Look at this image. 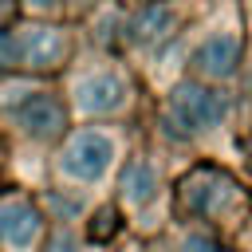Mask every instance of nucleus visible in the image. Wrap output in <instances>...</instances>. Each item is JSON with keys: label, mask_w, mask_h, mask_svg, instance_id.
I'll return each mask as SVG.
<instances>
[{"label": "nucleus", "mask_w": 252, "mask_h": 252, "mask_svg": "<svg viewBox=\"0 0 252 252\" xmlns=\"http://www.w3.org/2000/svg\"><path fill=\"white\" fill-rule=\"evenodd\" d=\"M28 16H47V20H55L59 12H63V0H16Z\"/></svg>", "instance_id": "ddd939ff"}, {"label": "nucleus", "mask_w": 252, "mask_h": 252, "mask_svg": "<svg viewBox=\"0 0 252 252\" xmlns=\"http://www.w3.org/2000/svg\"><path fill=\"white\" fill-rule=\"evenodd\" d=\"M185 35V8L181 0H142L118 16V47L154 55L165 43Z\"/></svg>", "instance_id": "1a4fd4ad"}, {"label": "nucleus", "mask_w": 252, "mask_h": 252, "mask_svg": "<svg viewBox=\"0 0 252 252\" xmlns=\"http://www.w3.org/2000/svg\"><path fill=\"white\" fill-rule=\"evenodd\" d=\"M236 118V91L201 83V79H177L165 87L158 106V138L150 142L158 154L181 150L185 161H220L228 165L220 138L232 130Z\"/></svg>", "instance_id": "f257e3e1"}, {"label": "nucleus", "mask_w": 252, "mask_h": 252, "mask_svg": "<svg viewBox=\"0 0 252 252\" xmlns=\"http://www.w3.org/2000/svg\"><path fill=\"white\" fill-rule=\"evenodd\" d=\"M244 55H248V35H244L236 16H224L209 28H201L185 43V79L232 87L240 79Z\"/></svg>", "instance_id": "6e6552de"}, {"label": "nucleus", "mask_w": 252, "mask_h": 252, "mask_svg": "<svg viewBox=\"0 0 252 252\" xmlns=\"http://www.w3.org/2000/svg\"><path fill=\"white\" fill-rule=\"evenodd\" d=\"M59 91L71 110V122H126L138 98L130 71L106 55H94L91 63L71 59Z\"/></svg>", "instance_id": "423d86ee"}, {"label": "nucleus", "mask_w": 252, "mask_h": 252, "mask_svg": "<svg viewBox=\"0 0 252 252\" xmlns=\"http://www.w3.org/2000/svg\"><path fill=\"white\" fill-rule=\"evenodd\" d=\"M150 252H236L232 240L209 232V228H197L189 220H169L154 240H146Z\"/></svg>", "instance_id": "9b49d317"}, {"label": "nucleus", "mask_w": 252, "mask_h": 252, "mask_svg": "<svg viewBox=\"0 0 252 252\" xmlns=\"http://www.w3.org/2000/svg\"><path fill=\"white\" fill-rule=\"evenodd\" d=\"M232 244H236V252H252V220L240 228V236H236Z\"/></svg>", "instance_id": "2eb2a0df"}, {"label": "nucleus", "mask_w": 252, "mask_h": 252, "mask_svg": "<svg viewBox=\"0 0 252 252\" xmlns=\"http://www.w3.org/2000/svg\"><path fill=\"white\" fill-rule=\"evenodd\" d=\"M173 220H189L224 240H236L252 220L248 173L220 161H189L173 177Z\"/></svg>", "instance_id": "7ed1b4c3"}, {"label": "nucleus", "mask_w": 252, "mask_h": 252, "mask_svg": "<svg viewBox=\"0 0 252 252\" xmlns=\"http://www.w3.org/2000/svg\"><path fill=\"white\" fill-rule=\"evenodd\" d=\"M51 220L39 193L28 185H0V252H43Z\"/></svg>", "instance_id": "9d476101"}, {"label": "nucleus", "mask_w": 252, "mask_h": 252, "mask_svg": "<svg viewBox=\"0 0 252 252\" xmlns=\"http://www.w3.org/2000/svg\"><path fill=\"white\" fill-rule=\"evenodd\" d=\"M244 173L252 177V130H248V142H244Z\"/></svg>", "instance_id": "dca6fc26"}, {"label": "nucleus", "mask_w": 252, "mask_h": 252, "mask_svg": "<svg viewBox=\"0 0 252 252\" xmlns=\"http://www.w3.org/2000/svg\"><path fill=\"white\" fill-rule=\"evenodd\" d=\"M173 177L165 158L150 146V142H134L110 201L118 205L126 232L138 240H154L169 220H173Z\"/></svg>", "instance_id": "39448f33"}, {"label": "nucleus", "mask_w": 252, "mask_h": 252, "mask_svg": "<svg viewBox=\"0 0 252 252\" xmlns=\"http://www.w3.org/2000/svg\"><path fill=\"white\" fill-rule=\"evenodd\" d=\"M8 39H12V75L55 79L75 59V32L63 20H47V16L12 20Z\"/></svg>", "instance_id": "0eeeda50"}, {"label": "nucleus", "mask_w": 252, "mask_h": 252, "mask_svg": "<svg viewBox=\"0 0 252 252\" xmlns=\"http://www.w3.org/2000/svg\"><path fill=\"white\" fill-rule=\"evenodd\" d=\"M71 110L55 79L4 75L0 79V130H8L20 146L35 150L43 161L71 130Z\"/></svg>", "instance_id": "20e7f679"}, {"label": "nucleus", "mask_w": 252, "mask_h": 252, "mask_svg": "<svg viewBox=\"0 0 252 252\" xmlns=\"http://www.w3.org/2000/svg\"><path fill=\"white\" fill-rule=\"evenodd\" d=\"M110 252H150V244H146V240H138V236H130V232H126V236H122V240H118V244H114V248H110Z\"/></svg>", "instance_id": "4468645a"}, {"label": "nucleus", "mask_w": 252, "mask_h": 252, "mask_svg": "<svg viewBox=\"0 0 252 252\" xmlns=\"http://www.w3.org/2000/svg\"><path fill=\"white\" fill-rule=\"evenodd\" d=\"M43 252H110V248H102V244L87 240V232H83V228H75V224H51Z\"/></svg>", "instance_id": "f8f14e48"}, {"label": "nucleus", "mask_w": 252, "mask_h": 252, "mask_svg": "<svg viewBox=\"0 0 252 252\" xmlns=\"http://www.w3.org/2000/svg\"><path fill=\"white\" fill-rule=\"evenodd\" d=\"M118 4H126V8H130V4H142V0H118Z\"/></svg>", "instance_id": "f3484780"}, {"label": "nucleus", "mask_w": 252, "mask_h": 252, "mask_svg": "<svg viewBox=\"0 0 252 252\" xmlns=\"http://www.w3.org/2000/svg\"><path fill=\"white\" fill-rule=\"evenodd\" d=\"M134 150L122 122H75L47 154V185L83 201H106Z\"/></svg>", "instance_id": "f03ea898"}]
</instances>
